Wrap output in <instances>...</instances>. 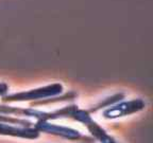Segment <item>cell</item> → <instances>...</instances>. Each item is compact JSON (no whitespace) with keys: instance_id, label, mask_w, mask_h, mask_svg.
I'll list each match as a JSON object with an SVG mask.
<instances>
[{"instance_id":"cell-4","label":"cell","mask_w":153,"mask_h":143,"mask_svg":"<svg viewBox=\"0 0 153 143\" xmlns=\"http://www.w3.org/2000/svg\"><path fill=\"white\" fill-rule=\"evenodd\" d=\"M0 136L25 139V140H36L41 137V133L33 127L16 126L12 124L0 122Z\"/></svg>"},{"instance_id":"cell-6","label":"cell","mask_w":153,"mask_h":143,"mask_svg":"<svg viewBox=\"0 0 153 143\" xmlns=\"http://www.w3.org/2000/svg\"><path fill=\"white\" fill-rule=\"evenodd\" d=\"M78 98V93L76 91H68V92H63L60 95H55L51 98L44 99L39 101H33L30 102V107H41V106H47V105L55 104V103L67 102V101H74V99Z\"/></svg>"},{"instance_id":"cell-7","label":"cell","mask_w":153,"mask_h":143,"mask_svg":"<svg viewBox=\"0 0 153 143\" xmlns=\"http://www.w3.org/2000/svg\"><path fill=\"white\" fill-rule=\"evenodd\" d=\"M126 98V94L123 92H117L115 93V94H112L108 98L103 99V100L99 101L98 103H96L94 106H91V108H88V112L89 114H95V112L99 111V110H102V109H105V108L110 107L111 105H114L115 103L117 102H120V101L124 100Z\"/></svg>"},{"instance_id":"cell-5","label":"cell","mask_w":153,"mask_h":143,"mask_svg":"<svg viewBox=\"0 0 153 143\" xmlns=\"http://www.w3.org/2000/svg\"><path fill=\"white\" fill-rule=\"evenodd\" d=\"M91 138L99 143H119L112 135L105 130L100 124L94 119H91L84 125Z\"/></svg>"},{"instance_id":"cell-2","label":"cell","mask_w":153,"mask_h":143,"mask_svg":"<svg viewBox=\"0 0 153 143\" xmlns=\"http://www.w3.org/2000/svg\"><path fill=\"white\" fill-rule=\"evenodd\" d=\"M33 127L39 133H48L51 136L59 137L64 140L74 141V142L80 143H95L94 138L91 136H85L83 133L72 127L62 125V124L53 123L52 121H34Z\"/></svg>"},{"instance_id":"cell-8","label":"cell","mask_w":153,"mask_h":143,"mask_svg":"<svg viewBox=\"0 0 153 143\" xmlns=\"http://www.w3.org/2000/svg\"><path fill=\"white\" fill-rule=\"evenodd\" d=\"M10 91V86L5 82H0V98L7 95Z\"/></svg>"},{"instance_id":"cell-1","label":"cell","mask_w":153,"mask_h":143,"mask_svg":"<svg viewBox=\"0 0 153 143\" xmlns=\"http://www.w3.org/2000/svg\"><path fill=\"white\" fill-rule=\"evenodd\" d=\"M64 92V86L61 83H52L48 85L37 87V88L29 89V90L19 91V92L7 93L1 98L2 104L19 102H33L44 99L51 98L55 95H60Z\"/></svg>"},{"instance_id":"cell-3","label":"cell","mask_w":153,"mask_h":143,"mask_svg":"<svg viewBox=\"0 0 153 143\" xmlns=\"http://www.w3.org/2000/svg\"><path fill=\"white\" fill-rule=\"evenodd\" d=\"M145 108H146V102L140 98L122 100L103 109L101 116L105 120H116L140 112Z\"/></svg>"}]
</instances>
